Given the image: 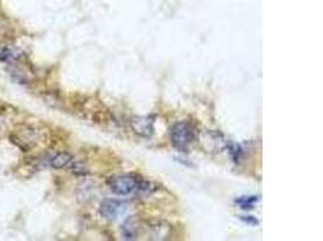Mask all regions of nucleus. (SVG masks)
I'll list each match as a JSON object with an SVG mask.
<instances>
[{"label":"nucleus","mask_w":323,"mask_h":241,"mask_svg":"<svg viewBox=\"0 0 323 241\" xmlns=\"http://www.w3.org/2000/svg\"><path fill=\"white\" fill-rule=\"evenodd\" d=\"M171 141L178 151H188L190 145L196 140V131L194 126L188 120L176 123L171 128Z\"/></svg>","instance_id":"nucleus-1"},{"label":"nucleus","mask_w":323,"mask_h":241,"mask_svg":"<svg viewBox=\"0 0 323 241\" xmlns=\"http://www.w3.org/2000/svg\"><path fill=\"white\" fill-rule=\"evenodd\" d=\"M141 181L134 175H118L108 180V186L110 191L118 195H127L139 191Z\"/></svg>","instance_id":"nucleus-2"},{"label":"nucleus","mask_w":323,"mask_h":241,"mask_svg":"<svg viewBox=\"0 0 323 241\" xmlns=\"http://www.w3.org/2000/svg\"><path fill=\"white\" fill-rule=\"evenodd\" d=\"M126 210V204L123 202L115 200V199H106L102 202V204L100 206V212L101 215L107 220H114L122 215Z\"/></svg>","instance_id":"nucleus-3"},{"label":"nucleus","mask_w":323,"mask_h":241,"mask_svg":"<svg viewBox=\"0 0 323 241\" xmlns=\"http://www.w3.org/2000/svg\"><path fill=\"white\" fill-rule=\"evenodd\" d=\"M131 127L138 135L149 138L154 133V118L151 116L135 117L131 120Z\"/></svg>","instance_id":"nucleus-4"},{"label":"nucleus","mask_w":323,"mask_h":241,"mask_svg":"<svg viewBox=\"0 0 323 241\" xmlns=\"http://www.w3.org/2000/svg\"><path fill=\"white\" fill-rule=\"evenodd\" d=\"M73 159L72 154L68 153V152H61V153L56 154L51 158V162H50V166H51L53 169H62V168H66L71 163Z\"/></svg>","instance_id":"nucleus-5"},{"label":"nucleus","mask_w":323,"mask_h":241,"mask_svg":"<svg viewBox=\"0 0 323 241\" xmlns=\"http://www.w3.org/2000/svg\"><path fill=\"white\" fill-rule=\"evenodd\" d=\"M122 235L125 236V239H135V236L137 235L138 231V223L136 221V218H128L125 221V223L122 224Z\"/></svg>","instance_id":"nucleus-6"},{"label":"nucleus","mask_w":323,"mask_h":241,"mask_svg":"<svg viewBox=\"0 0 323 241\" xmlns=\"http://www.w3.org/2000/svg\"><path fill=\"white\" fill-rule=\"evenodd\" d=\"M256 202V196H245V198L241 199V200H237V203H241V206L242 209H252V206L254 203Z\"/></svg>","instance_id":"nucleus-7"}]
</instances>
